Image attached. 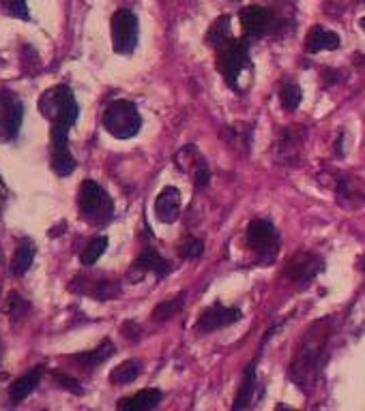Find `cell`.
<instances>
[{"mask_svg": "<svg viewBox=\"0 0 365 411\" xmlns=\"http://www.w3.org/2000/svg\"><path fill=\"white\" fill-rule=\"evenodd\" d=\"M331 339V319H322L314 323L312 330L301 341L299 354L292 362L290 379L295 381L301 390H310L314 386V379L322 373L327 364V347Z\"/></svg>", "mask_w": 365, "mask_h": 411, "instance_id": "obj_1", "label": "cell"}, {"mask_svg": "<svg viewBox=\"0 0 365 411\" xmlns=\"http://www.w3.org/2000/svg\"><path fill=\"white\" fill-rule=\"evenodd\" d=\"M39 112L52 122L54 129H64V131H69L76 125L80 116L76 97H73V93L67 86H56V88H50L45 95H41Z\"/></svg>", "mask_w": 365, "mask_h": 411, "instance_id": "obj_2", "label": "cell"}, {"mask_svg": "<svg viewBox=\"0 0 365 411\" xmlns=\"http://www.w3.org/2000/svg\"><path fill=\"white\" fill-rule=\"evenodd\" d=\"M252 69V58H249V43L232 39L228 45L217 50V71L228 81V86L235 93H241L239 88V75L243 71Z\"/></svg>", "mask_w": 365, "mask_h": 411, "instance_id": "obj_3", "label": "cell"}, {"mask_svg": "<svg viewBox=\"0 0 365 411\" xmlns=\"http://www.w3.org/2000/svg\"><path fill=\"white\" fill-rule=\"evenodd\" d=\"M103 127L116 139H131L142 129V116L131 101H114L103 112Z\"/></svg>", "mask_w": 365, "mask_h": 411, "instance_id": "obj_4", "label": "cell"}, {"mask_svg": "<svg viewBox=\"0 0 365 411\" xmlns=\"http://www.w3.org/2000/svg\"><path fill=\"white\" fill-rule=\"evenodd\" d=\"M245 242H247V249L254 251L258 255V262L262 266L273 264V260L279 253V233L275 231L273 223L266 219H254L247 227L245 233Z\"/></svg>", "mask_w": 365, "mask_h": 411, "instance_id": "obj_5", "label": "cell"}, {"mask_svg": "<svg viewBox=\"0 0 365 411\" xmlns=\"http://www.w3.org/2000/svg\"><path fill=\"white\" fill-rule=\"evenodd\" d=\"M80 212L86 221L95 225H103L114 216V202L106 193L103 187H99L95 180H84L80 195H78Z\"/></svg>", "mask_w": 365, "mask_h": 411, "instance_id": "obj_6", "label": "cell"}, {"mask_svg": "<svg viewBox=\"0 0 365 411\" xmlns=\"http://www.w3.org/2000/svg\"><path fill=\"white\" fill-rule=\"evenodd\" d=\"M112 45L120 56H129L137 47V18L133 11L118 9L112 16Z\"/></svg>", "mask_w": 365, "mask_h": 411, "instance_id": "obj_7", "label": "cell"}, {"mask_svg": "<svg viewBox=\"0 0 365 411\" xmlns=\"http://www.w3.org/2000/svg\"><path fill=\"white\" fill-rule=\"evenodd\" d=\"M239 18H241V26H243V33L247 37V41H254V39H264L269 37L275 26H277V18L271 9L266 7H258V5H249V7H243L239 11Z\"/></svg>", "mask_w": 365, "mask_h": 411, "instance_id": "obj_8", "label": "cell"}, {"mask_svg": "<svg viewBox=\"0 0 365 411\" xmlns=\"http://www.w3.org/2000/svg\"><path fill=\"white\" fill-rule=\"evenodd\" d=\"M322 268H325V264H322V260L318 255H314V253H299V255H295L286 264L283 277L290 283H295L299 287H305L322 272Z\"/></svg>", "mask_w": 365, "mask_h": 411, "instance_id": "obj_9", "label": "cell"}, {"mask_svg": "<svg viewBox=\"0 0 365 411\" xmlns=\"http://www.w3.org/2000/svg\"><path fill=\"white\" fill-rule=\"evenodd\" d=\"M239 319H243V311L239 306H224V304L215 302L210 308H206L200 315V319L196 323V332L210 335L215 330H222V328H226V325L237 323Z\"/></svg>", "mask_w": 365, "mask_h": 411, "instance_id": "obj_10", "label": "cell"}, {"mask_svg": "<svg viewBox=\"0 0 365 411\" xmlns=\"http://www.w3.org/2000/svg\"><path fill=\"white\" fill-rule=\"evenodd\" d=\"M170 262L166 257H162L159 251H155L153 246H144V251L140 253V257L135 260V264L131 266L129 270V279L131 281H137L144 277V272H153L157 279H164L168 272H170Z\"/></svg>", "mask_w": 365, "mask_h": 411, "instance_id": "obj_11", "label": "cell"}, {"mask_svg": "<svg viewBox=\"0 0 365 411\" xmlns=\"http://www.w3.org/2000/svg\"><path fill=\"white\" fill-rule=\"evenodd\" d=\"M24 108L13 93H0V127L7 137H13L20 131Z\"/></svg>", "mask_w": 365, "mask_h": 411, "instance_id": "obj_12", "label": "cell"}, {"mask_svg": "<svg viewBox=\"0 0 365 411\" xmlns=\"http://www.w3.org/2000/svg\"><path fill=\"white\" fill-rule=\"evenodd\" d=\"M305 135H308V131L303 127H288L277 141V161L288 163V166H295V158L301 152Z\"/></svg>", "mask_w": 365, "mask_h": 411, "instance_id": "obj_13", "label": "cell"}, {"mask_svg": "<svg viewBox=\"0 0 365 411\" xmlns=\"http://www.w3.org/2000/svg\"><path fill=\"white\" fill-rule=\"evenodd\" d=\"M335 195L342 208H361L365 206V189L363 185L352 178V176H337V185H335Z\"/></svg>", "mask_w": 365, "mask_h": 411, "instance_id": "obj_14", "label": "cell"}, {"mask_svg": "<svg viewBox=\"0 0 365 411\" xmlns=\"http://www.w3.org/2000/svg\"><path fill=\"white\" fill-rule=\"evenodd\" d=\"M155 214L162 223H174L181 214V191L176 187H166L155 199Z\"/></svg>", "mask_w": 365, "mask_h": 411, "instance_id": "obj_15", "label": "cell"}, {"mask_svg": "<svg viewBox=\"0 0 365 411\" xmlns=\"http://www.w3.org/2000/svg\"><path fill=\"white\" fill-rule=\"evenodd\" d=\"M164 400V392L157 390V388H146L129 398H120L116 403L118 409H125V411H146V409H155L159 403Z\"/></svg>", "mask_w": 365, "mask_h": 411, "instance_id": "obj_16", "label": "cell"}, {"mask_svg": "<svg viewBox=\"0 0 365 411\" xmlns=\"http://www.w3.org/2000/svg\"><path fill=\"white\" fill-rule=\"evenodd\" d=\"M339 47V37L322 26H314L310 33H308V39H305V50L310 54H316V52H322V50H337Z\"/></svg>", "mask_w": 365, "mask_h": 411, "instance_id": "obj_17", "label": "cell"}, {"mask_svg": "<svg viewBox=\"0 0 365 411\" xmlns=\"http://www.w3.org/2000/svg\"><path fill=\"white\" fill-rule=\"evenodd\" d=\"M232 39H235V37H232V30H230V16H219V18L213 22V26L206 30V37H204V41H206L208 45H213L215 50L228 45Z\"/></svg>", "mask_w": 365, "mask_h": 411, "instance_id": "obj_18", "label": "cell"}, {"mask_svg": "<svg viewBox=\"0 0 365 411\" xmlns=\"http://www.w3.org/2000/svg\"><path fill=\"white\" fill-rule=\"evenodd\" d=\"M39 381H41V369H35V371L22 375L20 379H16V381L9 386V398H11L13 403L24 400L26 396H30V394L37 390Z\"/></svg>", "mask_w": 365, "mask_h": 411, "instance_id": "obj_19", "label": "cell"}, {"mask_svg": "<svg viewBox=\"0 0 365 411\" xmlns=\"http://www.w3.org/2000/svg\"><path fill=\"white\" fill-rule=\"evenodd\" d=\"M33 260H35V244L30 240L20 242V246L11 257V274L24 277L28 272V268L33 266Z\"/></svg>", "mask_w": 365, "mask_h": 411, "instance_id": "obj_20", "label": "cell"}, {"mask_svg": "<svg viewBox=\"0 0 365 411\" xmlns=\"http://www.w3.org/2000/svg\"><path fill=\"white\" fill-rule=\"evenodd\" d=\"M142 369H144V364L140 360H127V362L118 364L116 369H112L110 381L114 386H129V383H133L140 377Z\"/></svg>", "mask_w": 365, "mask_h": 411, "instance_id": "obj_21", "label": "cell"}, {"mask_svg": "<svg viewBox=\"0 0 365 411\" xmlns=\"http://www.w3.org/2000/svg\"><path fill=\"white\" fill-rule=\"evenodd\" d=\"M114 352H116V347L112 345V341L106 339V341L99 343L97 349L86 352V354H80V356H78V364L84 366V369H95V366L103 364L110 356H114Z\"/></svg>", "mask_w": 365, "mask_h": 411, "instance_id": "obj_22", "label": "cell"}, {"mask_svg": "<svg viewBox=\"0 0 365 411\" xmlns=\"http://www.w3.org/2000/svg\"><path fill=\"white\" fill-rule=\"evenodd\" d=\"M256 394V360L247 366L245 377H243V386L239 390V396L232 405V409H245L252 405V398Z\"/></svg>", "mask_w": 365, "mask_h": 411, "instance_id": "obj_23", "label": "cell"}, {"mask_svg": "<svg viewBox=\"0 0 365 411\" xmlns=\"http://www.w3.org/2000/svg\"><path fill=\"white\" fill-rule=\"evenodd\" d=\"M301 99H303V93L297 81H283L279 86V101L286 112H297L301 105Z\"/></svg>", "mask_w": 365, "mask_h": 411, "instance_id": "obj_24", "label": "cell"}, {"mask_svg": "<svg viewBox=\"0 0 365 411\" xmlns=\"http://www.w3.org/2000/svg\"><path fill=\"white\" fill-rule=\"evenodd\" d=\"M204 161V156L200 154V150L196 146H185L181 148L176 154H174V163H176V168L185 174H193L198 170V166Z\"/></svg>", "mask_w": 365, "mask_h": 411, "instance_id": "obj_25", "label": "cell"}, {"mask_svg": "<svg viewBox=\"0 0 365 411\" xmlns=\"http://www.w3.org/2000/svg\"><path fill=\"white\" fill-rule=\"evenodd\" d=\"M106 249H108V238H106V236L93 238V240L89 242L86 249L82 251V264H84V266L97 264V260L106 253Z\"/></svg>", "mask_w": 365, "mask_h": 411, "instance_id": "obj_26", "label": "cell"}, {"mask_svg": "<svg viewBox=\"0 0 365 411\" xmlns=\"http://www.w3.org/2000/svg\"><path fill=\"white\" fill-rule=\"evenodd\" d=\"M183 302H185V298H183V296H176V298H172V300H166V302L157 304L155 311H153V319H157V321H168V319H172L174 315L181 313Z\"/></svg>", "mask_w": 365, "mask_h": 411, "instance_id": "obj_27", "label": "cell"}, {"mask_svg": "<svg viewBox=\"0 0 365 411\" xmlns=\"http://www.w3.org/2000/svg\"><path fill=\"white\" fill-rule=\"evenodd\" d=\"M202 253H204V244L198 238H187L181 244V257L183 260H198V257H202Z\"/></svg>", "mask_w": 365, "mask_h": 411, "instance_id": "obj_28", "label": "cell"}, {"mask_svg": "<svg viewBox=\"0 0 365 411\" xmlns=\"http://www.w3.org/2000/svg\"><path fill=\"white\" fill-rule=\"evenodd\" d=\"M118 285L116 283H110V281H101L93 287V296L99 298V300H110V298H116L118 296Z\"/></svg>", "mask_w": 365, "mask_h": 411, "instance_id": "obj_29", "label": "cell"}, {"mask_svg": "<svg viewBox=\"0 0 365 411\" xmlns=\"http://www.w3.org/2000/svg\"><path fill=\"white\" fill-rule=\"evenodd\" d=\"M3 5H5V9H7L11 16H16V18H20V20H30L28 7H26V0H3Z\"/></svg>", "mask_w": 365, "mask_h": 411, "instance_id": "obj_30", "label": "cell"}, {"mask_svg": "<svg viewBox=\"0 0 365 411\" xmlns=\"http://www.w3.org/2000/svg\"><path fill=\"white\" fill-rule=\"evenodd\" d=\"M193 178H196V187L198 189H202V187L208 185V180H210V168H208L206 161H202L200 166H198V170L193 172Z\"/></svg>", "mask_w": 365, "mask_h": 411, "instance_id": "obj_31", "label": "cell"}, {"mask_svg": "<svg viewBox=\"0 0 365 411\" xmlns=\"http://www.w3.org/2000/svg\"><path fill=\"white\" fill-rule=\"evenodd\" d=\"M339 79H342V73L335 71V69H322V71H320V84H322V88L335 86Z\"/></svg>", "mask_w": 365, "mask_h": 411, "instance_id": "obj_32", "label": "cell"}, {"mask_svg": "<svg viewBox=\"0 0 365 411\" xmlns=\"http://www.w3.org/2000/svg\"><path fill=\"white\" fill-rule=\"evenodd\" d=\"M120 335H123L125 339H129V341H135V339H140V335H142V328H140L135 321H125L123 328H120Z\"/></svg>", "mask_w": 365, "mask_h": 411, "instance_id": "obj_33", "label": "cell"}, {"mask_svg": "<svg viewBox=\"0 0 365 411\" xmlns=\"http://www.w3.org/2000/svg\"><path fill=\"white\" fill-rule=\"evenodd\" d=\"M56 381H58L60 386H64L67 390H71V392H76V394H80V392H82V386H80L78 381H73V379H69L67 375H56Z\"/></svg>", "mask_w": 365, "mask_h": 411, "instance_id": "obj_34", "label": "cell"}, {"mask_svg": "<svg viewBox=\"0 0 365 411\" xmlns=\"http://www.w3.org/2000/svg\"><path fill=\"white\" fill-rule=\"evenodd\" d=\"M7 197H9V191H7V185H5L3 176H0V210H3V206H5V202H7Z\"/></svg>", "mask_w": 365, "mask_h": 411, "instance_id": "obj_35", "label": "cell"}, {"mask_svg": "<svg viewBox=\"0 0 365 411\" xmlns=\"http://www.w3.org/2000/svg\"><path fill=\"white\" fill-rule=\"evenodd\" d=\"M342 139H344V137H337V144H335V152H337V156H344V150H342Z\"/></svg>", "mask_w": 365, "mask_h": 411, "instance_id": "obj_36", "label": "cell"}, {"mask_svg": "<svg viewBox=\"0 0 365 411\" xmlns=\"http://www.w3.org/2000/svg\"><path fill=\"white\" fill-rule=\"evenodd\" d=\"M354 64H361V66H365V56H361V54H354Z\"/></svg>", "mask_w": 365, "mask_h": 411, "instance_id": "obj_37", "label": "cell"}, {"mask_svg": "<svg viewBox=\"0 0 365 411\" xmlns=\"http://www.w3.org/2000/svg\"><path fill=\"white\" fill-rule=\"evenodd\" d=\"M359 26H361V30L365 33V18H361V22H359Z\"/></svg>", "mask_w": 365, "mask_h": 411, "instance_id": "obj_38", "label": "cell"}, {"mask_svg": "<svg viewBox=\"0 0 365 411\" xmlns=\"http://www.w3.org/2000/svg\"><path fill=\"white\" fill-rule=\"evenodd\" d=\"M232 3H239V0H232Z\"/></svg>", "mask_w": 365, "mask_h": 411, "instance_id": "obj_39", "label": "cell"}, {"mask_svg": "<svg viewBox=\"0 0 365 411\" xmlns=\"http://www.w3.org/2000/svg\"><path fill=\"white\" fill-rule=\"evenodd\" d=\"M359 3H365V0H359Z\"/></svg>", "mask_w": 365, "mask_h": 411, "instance_id": "obj_40", "label": "cell"}]
</instances>
